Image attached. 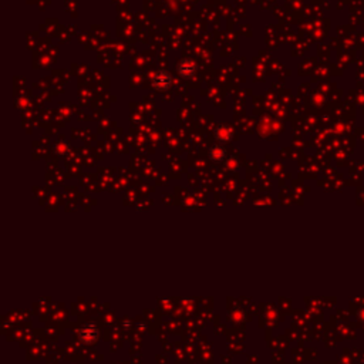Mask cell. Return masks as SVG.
Returning a JSON list of instances; mask_svg holds the SVG:
<instances>
[{
	"mask_svg": "<svg viewBox=\"0 0 364 364\" xmlns=\"http://www.w3.org/2000/svg\"><path fill=\"white\" fill-rule=\"evenodd\" d=\"M171 83H172L171 76H170L168 73H165V71H159V73H157V74L154 76V79H152V86H154V88L158 90V91H165V90H168L170 86H171Z\"/></svg>",
	"mask_w": 364,
	"mask_h": 364,
	"instance_id": "obj_1",
	"label": "cell"
},
{
	"mask_svg": "<svg viewBox=\"0 0 364 364\" xmlns=\"http://www.w3.org/2000/svg\"><path fill=\"white\" fill-rule=\"evenodd\" d=\"M178 74L185 80H190L193 77L195 71H196V65L192 60H184L178 64Z\"/></svg>",
	"mask_w": 364,
	"mask_h": 364,
	"instance_id": "obj_2",
	"label": "cell"
},
{
	"mask_svg": "<svg viewBox=\"0 0 364 364\" xmlns=\"http://www.w3.org/2000/svg\"><path fill=\"white\" fill-rule=\"evenodd\" d=\"M215 137L221 143L229 141L232 138V129L228 127V126H219V127L216 128V131H215Z\"/></svg>",
	"mask_w": 364,
	"mask_h": 364,
	"instance_id": "obj_3",
	"label": "cell"
},
{
	"mask_svg": "<svg viewBox=\"0 0 364 364\" xmlns=\"http://www.w3.org/2000/svg\"><path fill=\"white\" fill-rule=\"evenodd\" d=\"M209 155H211V158L214 159V161L222 162L223 159L226 158V151H225V148H222V147H214V148L211 150Z\"/></svg>",
	"mask_w": 364,
	"mask_h": 364,
	"instance_id": "obj_4",
	"label": "cell"
}]
</instances>
